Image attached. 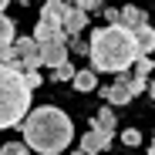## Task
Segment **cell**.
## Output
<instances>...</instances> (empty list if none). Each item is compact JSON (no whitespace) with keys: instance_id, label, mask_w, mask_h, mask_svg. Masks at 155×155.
I'll return each instance as SVG.
<instances>
[{"instance_id":"5b68a950","label":"cell","mask_w":155,"mask_h":155,"mask_svg":"<svg viewBox=\"0 0 155 155\" xmlns=\"http://www.w3.org/2000/svg\"><path fill=\"white\" fill-rule=\"evenodd\" d=\"M101 98H105V105H111V108L132 105V101H135V91H132V84H128V74H121L118 81H111L105 91H101Z\"/></svg>"},{"instance_id":"2e32d148","label":"cell","mask_w":155,"mask_h":155,"mask_svg":"<svg viewBox=\"0 0 155 155\" xmlns=\"http://www.w3.org/2000/svg\"><path fill=\"white\" fill-rule=\"evenodd\" d=\"M152 71H155V61H152V58H148V54H145V58H138V61H135V78H148V74H152Z\"/></svg>"},{"instance_id":"5bb4252c","label":"cell","mask_w":155,"mask_h":155,"mask_svg":"<svg viewBox=\"0 0 155 155\" xmlns=\"http://www.w3.org/2000/svg\"><path fill=\"white\" fill-rule=\"evenodd\" d=\"M71 84H74V91H94L98 88V71L91 68H84V71H74V78H71Z\"/></svg>"},{"instance_id":"277c9868","label":"cell","mask_w":155,"mask_h":155,"mask_svg":"<svg viewBox=\"0 0 155 155\" xmlns=\"http://www.w3.org/2000/svg\"><path fill=\"white\" fill-rule=\"evenodd\" d=\"M14 51H17L20 71H37V68H41V44H37L34 37H17V41H14Z\"/></svg>"},{"instance_id":"d4e9b609","label":"cell","mask_w":155,"mask_h":155,"mask_svg":"<svg viewBox=\"0 0 155 155\" xmlns=\"http://www.w3.org/2000/svg\"><path fill=\"white\" fill-rule=\"evenodd\" d=\"M71 155H88V152H81V148H78V152H71Z\"/></svg>"},{"instance_id":"4fadbf2b","label":"cell","mask_w":155,"mask_h":155,"mask_svg":"<svg viewBox=\"0 0 155 155\" xmlns=\"http://www.w3.org/2000/svg\"><path fill=\"white\" fill-rule=\"evenodd\" d=\"M115 125H118V118H115V108L111 105H101L98 115L91 118V128H101V132H108V135L115 132Z\"/></svg>"},{"instance_id":"603a6c76","label":"cell","mask_w":155,"mask_h":155,"mask_svg":"<svg viewBox=\"0 0 155 155\" xmlns=\"http://www.w3.org/2000/svg\"><path fill=\"white\" fill-rule=\"evenodd\" d=\"M148 94H152V101H155V81H148V88H145Z\"/></svg>"},{"instance_id":"52a82bcc","label":"cell","mask_w":155,"mask_h":155,"mask_svg":"<svg viewBox=\"0 0 155 155\" xmlns=\"http://www.w3.org/2000/svg\"><path fill=\"white\" fill-rule=\"evenodd\" d=\"M108 145H111V135L101 132V128H88V132L81 135V152H88V155H101V152H108Z\"/></svg>"},{"instance_id":"ba28073f","label":"cell","mask_w":155,"mask_h":155,"mask_svg":"<svg viewBox=\"0 0 155 155\" xmlns=\"http://www.w3.org/2000/svg\"><path fill=\"white\" fill-rule=\"evenodd\" d=\"M88 17H91V14L78 10V7H68V14H64V24H61V31H64L68 37H81V31L88 27Z\"/></svg>"},{"instance_id":"83f0119b","label":"cell","mask_w":155,"mask_h":155,"mask_svg":"<svg viewBox=\"0 0 155 155\" xmlns=\"http://www.w3.org/2000/svg\"><path fill=\"white\" fill-rule=\"evenodd\" d=\"M152 142H155V138H152Z\"/></svg>"},{"instance_id":"7402d4cb","label":"cell","mask_w":155,"mask_h":155,"mask_svg":"<svg viewBox=\"0 0 155 155\" xmlns=\"http://www.w3.org/2000/svg\"><path fill=\"white\" fill-rule=\"evenodd\" d=\"M105 20H108V24H121V10H115V7H105Z\"/></svg>"},{"instance_id":"e0dca14e","label":"cell","mask_w":155,"mask_h":155,"mask_svg":"<svg viewBox=\"0 0 155 155\" xmlns=\"http://www.w3.org/2000/svg\"><path fill=\"white\" fill-rule=\"evenodd\" d=\"M54 71V81H71L74 78V64L71 61H64V64H58V68H51Z\"/></svg>"},{"instance_id":"d6986e66","label":"cell","mask_w":155,"mask_h":155,"mask_svg":"<svg viewBox=\"0 0 155 155\" xmlns=\"http://www.w3.org/2000/svg\"><path fill=\"white\" fill-rule=\"evenodd\" d=\"M74 7H78V10H84V14H91V10H101L105 4H101V0H74Z\"/></svg>"},{"instance_id":"30bf717a","label":"cell","mask_w":155,"mask_h":155,"mask_svg":"<svg viewBox=\"0 0 155 155\" xmlns=\"http://www.w3.org/2000/svg\"><path fill=\"white\" fill-rule=\"evenodd\" d=\"M132 34H135L138 58H145V54H152V51H155V27H152V24H142V27H135Z\"/></svg>"},{"instance_id":"3957f363","label":"cell","mask_w":155,"mask_h":155,"mask_svg":"<svg viewBox=\"0 0 155 155\" xmlns=\"http://www.w3.org/2000/svg\"><path fill=\"white\" fill-rule=\"evenodd\" d=\"M27 105H31V88L24 84V71L0 64V132L27 118Z\"/></svg>"},{"instance_id":"7c38bea8","label":"cell","mask_w":155,"mask_h":155,"mask_svg":"<svg viewBox=\"0 0 155 155\" xmlns=\"http://www.w3.org/2000/svg\"><path fill=\"white\" fill-rule=\"evenodd\" d=\"M142 24H148V14H145L142 7H135V4H128V7H121V27H128V31H135V27H142Z\"/></svg>"},{"instance_id":"7a4b0ae2","label":"cell","mask_w":155,"mask_h":155,"mask_svg":"<svg viewBox=\"0 0 155 155\" xmlns=\"http://www.w3.org/2000/svg\"><path fill=\"white\" fill-rule=\"evenodd\" d=\"M88 58H91L94 71H101V74H125L138 61L135 34L128 27H121V24L98 27L88 41Z\"/></svg>"},{"instance_id":"6da1fadb","label":"cell","mask_w":155,"mask_h":155,"mask_svg":"<svg viewBox=\"0 0 155 155\" xmlns=\"http://www.w3.org/2000/svg\"><path fill=\"white\" fill-rule=\"evenodd\" d=\"M20 132H24V145L31 152L61 155L74 142V121L54 105H41V108L27 111V118L20 121Z\"/></svg>"},{"instance_id":"8992f818","label":"cell","mask_w":155,"mask_h":155,"mask_svg":"<svg viewBox=\"0 0 155 155\" xmlns=\"http://www.w3.org/2000/svg\"><path fill=\"white\" fill-rule=\"evenodd\" d=\"M71 61V51H68V41H51V44H41V64L44 68H58Z\"/></svg>"},{"instance_id":"ffe728a7","label":"cell","mask_w":155,"mask_h":155,"mask_svg":"<svg viewBox=\"0 0 155 155\" xmlns=\"http://www.w3.org/2000/svg\"><path fill=\"white\" fill-rule=\"evenodd\" d=\"M41 81H44L41 71H24V84H27L31 91H34V88H41Z\"/></svg>"},{"instance_id":"4316f807","label":"cell","mask_w":155,"mask_h":155,"mask_svg":"<svg viewBox=\"0 0 155 155\" xmlns=\"http://www.w3.org/2000/svg\"><path fill=\"white\" fill-rule=\"evenodd\" d=\"M14 4H27V0H14Z\"/></svg>"},{"instance_id":"cb8c5ba5","label":"cell","mask_w":155,"mask_h":155,"mask_svg":"<svg viewBox=\"0 0 155 155\" xmlns=\"http://www.w3.org/2000/svg\"><path fill=\"white\" fill-rule=\"evenodd\" d=\"M7 4H10V0H0V14H4V10H7Z\"/></svg>"},{"instance_id":"ac0fdd59","label":"cell","mask_w":155,"mask_h":155,"mask_svg":"<svg viewBox=\"0 0 155 155\" xmlns=\"http://www.w3.org/2000/svg\"><path fill=\"white\" fill-rule=\"evenodd\" d=\"M0 155H31V148L24 142H7L4 148H0Z\"/></svg>"},{"instance_id":"8fae6325","label":"cell","mask_w":155,"mask_h":155,"mask_svg":"<svg viewBox=\"0 0 155 155\" xmlns=\"http://www.w3.org/2000/svg\"><path fill=\"white\" fill-rule=\"evenodd\" d=\"M34 41L37 44H51V41H68V34L58 27V24H44L37 20V27H34Z\"/></svg>"},{"instance_id":"44dd1931","label":"cell","mask_w":155,"mask_h":155,"mask_svg":"<svg viewBox=\"0 0 155 155\" xmlns=\"http://www.w3.org/2000/svg\"><path fill=\"white\" fill-rule=\"evenodd\" d=\"M121 142L125 145H138L142 142V132H138V128H128V132H121Z\"/></svg>"},{"instance_id":"9c48e42d","label":"cell","mask_w":155,"mask_h":155,"mask_svg":"<svg viewBox=\"0 0 155 155\" xmlns=\"http://www.w3.org/2000/svg\"><path fill=\"white\" fill-rule=\"evenodd\" d=\"M71 4H64V0H44V7H41V20L44 24H64V14H68Z\"/></svg>"},{"instance_id":"484cf974","label":"cell","mask_w":155,"mask_h":155,"mask_svg":"<svg viewBox=\"0 0 155 155\" xmlns=\"http://www.w3.org/2000/svg\"><path fill=\"white\" fill-rule=\"evenodd\" d=\"M148 155H155V142H152V148H148Z\"/></svg>"},{"instance_id":"9a60e30c","label":"cell","mask_w":155,"mask_h":155,"mask_svg":"<svg viewBox=\"0 0 155 155\" xmlns=\"http://www.w3.org/2000/svg\"><path fill=\"white\" fill-rule=\"evenodd\" d=\"M17 41V20H10L7 14H0V51L10 47Z\"/></svg>"}]
</instances>
